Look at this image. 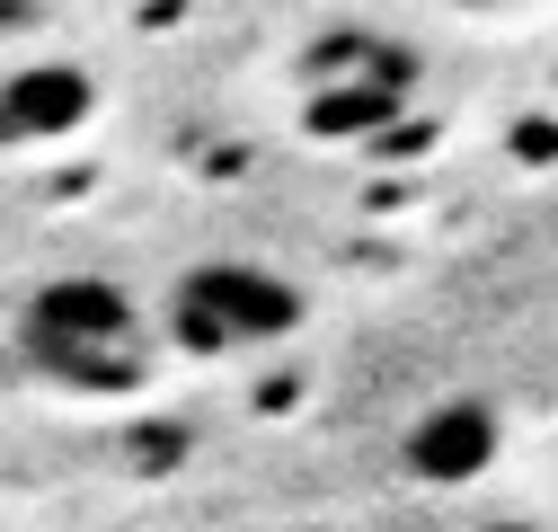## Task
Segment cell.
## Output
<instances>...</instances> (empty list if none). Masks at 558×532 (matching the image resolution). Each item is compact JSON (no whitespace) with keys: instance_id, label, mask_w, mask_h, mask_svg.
Returning <instances> with one entry per match:
<instances>
[{"instance_id":"cell-1","label":"cell","mask_w":558,"mask_h":532,"mask_svg":"<svg viewBox=\"0 0 558 532\" xmlns=\"http://www.w3.org/2000/svg\"><path fill=\"white\" fill-rule=\"evenodd\" d=\"M10 355L62 399H133L160 373V319L116 276H45L19 302Z\"/></svg>"},{"instance_id":"cell-2","label":"cell","mask_w":558,"mask_h":532,"mask_svg":"<svg viewBox=\"0 0 558 532\" xmlns=\"http://www.w3.org/2000/svg\"><path fill=\"white\" fill-rule=\"evenodd\" d=\"M302 319H311L302 285L275 276L266 257H195L160 302V347H178L195 364H240V355L302 338Z\"/></svg>"},{"instance_id":"cell-3","label":"cell","mask_w":558,"mask_h":532,"mask_svg":"<svg viewBox=\"0 0 558 532\" xmlns=\"http://www.w3.org/2000/svg\"><path fill=\"white\" fill-rule=\"evenodd\" d=\"M293 81H302V124L319 143H355V133H381L416 98V53L373 27H337L302 53Z\"/></svg>"},{"instance_id":"cell-4","label":"cell","mask_w":558,"mask_h":532,"mask_svg":"<svg viewBox=\"0 0 558 532\" xmlns=\"http://www.w3.org/2000/svg\"><path fill=\"white\" fill-rule=\"evenodd\" d=\"M98 116V72L81 62H19L0 72V152H53Z\"/></svg>"},{"instance_id":"cell-5","label":"cell","mask_w":558,"mask_h":532,"mask_svg":"<svg viewBox=\"0 0 558 532\" xmlns=\"http://www.w3.org/2000/svg\"><path fill=\"white\" fill-rule=\"evenodd\" d=\"M497 444H506V426L487 399H444V409H426L408 426V471L426 488H470L497 471Z\"/></svg>"},{"instance_id":"cell-6","label":"cell","mask_w":558,"mask_h":532,"mask_svg":"<svg viewBox=\"0 0 558 532\" xmlns=\"http://www.w3.org/2000/svg\"><path fill=\"white\" fill-rule=\"evenodd\" d=\"M470 532H549V523H514V515H497V523H470Z\"/></svg>"}]
</instances>
